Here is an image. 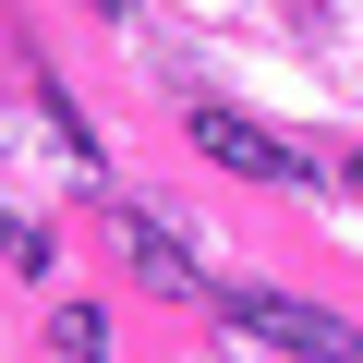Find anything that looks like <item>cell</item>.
Wrapping results in <instances>:
<instances>
[{
    "label": "cell",
    "mask_w": 363,
    "mask_h": 363,
    "mask_svg": "<svg viewBox=\"0 0 363 363\" xmlns=\"http://www.w3.org/2000/svg\"><path fill=\"white\" fill-rule=\"evenodd\" d=\"M218 315H230L242 339H267V351H303V363H363V327H339V315H315V303H291V291H218Z\"/></svg>",
    "instance_id": "1"
},
{
    "label": "cell",
    "mask_w": 363,
    "mask_h": 363,
    "mask_svg": "<svg viewBox=\"0 0 363 363\" xmlns=\"http://www.w3.org/2000/svg\"><path fill=\"white\" fill-rule=\"evenodd\" d=\"M194 145H206L218 169H242V182H303V169H315L303 145H279V133L242 121V109H194Z\"/></svg>",
    "instance_id": "2"
},
{
    "label": "cell",
    "mask_w": 363,
    "mask_h": 363,
    "mask_svg": "<svg viewBox=\"0 0 363 363\" xmlns=\"http://www.w3.org/2000/svg\"><path fill=\"white\" fill-rule=\"evenodd\" d=\"M109 230H121V267H133L145 291H169V303H194V255H182V230H169V218H145V206H121Z\"/></svg>",
    "instance_id": "3"
},
{
    "label": "cell",
    "mask_w": 363,
    "mask_h": 363,
    "mask_svg": "<svg viewBox=\"0 0 363 363\" xmlns=\"http://www.w3.org/2000/svg\"><path fill=\"white\" fill-rule=\"evenodd\" d=\"M49 351H61V363H109V315H97V303H61V315H49Z\"/></svg>",
    "instance_id": "4"
},
{
    "label": "cell",
    "mask_w": 363,
    "mask_h": 363,
    "mask_svg": "<svg viewBox=\"0 0 363 363\" xmlns=\"http://www.w3.org/2000/svg\"><path fill=\"white\" fill-rule=\"evenodd\" d=\"M49 255H61V242H49L37 218H13V206H0V267H25V279H49Z\"/></svg>",
    "instance_id": "5"
},
{
    "label": "cell",
    "mask_w": 363,
    "mask_h": 363,
    "mask_svg": "<svg viewBox=\"0 0 363 363\" xmlns=\"http://www.w3.org/2000/svg\"><path fill=\"white\" fill-rule=\"evenodd\" d=\"M339 182H351V194H363V157H351V169H339Z\"/></svg>",
    "instance_id": "6"
}]
</instances>
